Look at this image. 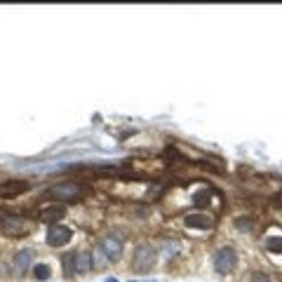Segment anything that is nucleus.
I'll list each match as a JSON object with an SVG mask.
<instances>
[{"mask_svg": "<svg viewBox=\"0 0 282 282\" xmlns=\"http://www.w3.org/2000/svg\"><path fill=\"white\" fill-rule=\"evenodd\" d=\"M155 261H158V252L153 250L151 245H139L134 250V256H132V268L137 273H146L155 266Z\"/></svg>", "mask_w": 282, "mask_h": 282, "instance_id": "f257e3e1", "label": "nucleus"}, {"mask_svg": "<svg viewBox=\"0 0 282 282\" xmlns=\"http://www.w3.org/2000/svg\"><path fill=\"white\" fill-rule=\"evenodd\" d=\"M235 263H238V259H235V252L230 250V247L219 250L217 256H214V271H217L219 275H226V273H230L235 268Z\"/></svg>", "mask_w": 282, "mask_h": 282, "instance_id": "f03ea898", "label": "nucleus"}, {"mask_svg": "<svg viewBox=\"0 0 282 282\" xmlns=\"http://www.w3.org/2000/svg\"><path fill=\"white\" fill-rule=\"evenodd\" d=\"M71 238H73V233H71V228L66 226H50V230H47V245L50 247H64L66 242H71Z\"/></svg>", "mask_w": 282, "mask_h": 282, "instance_id": "7ed1b4c3", "label": "nucleus"}, {"mask_svg": "<svg viewBox=\"0 0 282 282\" xmlns=\"http://www.w3.org/2000/svg\"><path fill=\"white\" fill-rule=\"evenodd\" d=\"M0 230H2L7 238H19V233L24 230V221L19 217H10V214H5V217L0 219Z\"/></svg>", "mask_w": 282, "mask_h": 282, "instance_id": "20e7f679", "label": "nucleus"}, {"mask_svg": "<svg viewBox=\"0 0 282 282\" xmlns=\"http://www.w3.org/2000/svg\"><path fill=\"white\" fill-rule=\"evenodd\" d=\"M101 250L106 252V256H109L111 261H118V259H120V254H122V242H120L118 238L109 235V238L101 240Z\"/></svg>", "mask_w": 282, "mask_h": 282, "instance_id": "39448f33", "label": "nucleus"}, {"mask_svg": "<svg viewBox=\"0 0 282 282\" xmlns=\"http://www.w3.org/2000/svg\"><path fill=\"white\" fill-rule=\"evenodd\" d=\"M24 191H28V184H26V181H2V184H0V197L19 196Z\"/></svg>", "mask_w": 282, "mask_h": 282, "instance_id": "423d86ee", "label": "nucleus"}, {"mask_svg": "<svg viewBox=\"0 0 282 282\" xmlns=\"http://www.w3.org/2000/svg\"><path fill=\"white\" fill-rule=\"evenodd\" d=\"M52 196L61 197V200H73V197L80 196V188L76 184H59L52 188Z\"/></svg>", "mask_w": 282, "mask_h": 282, "instance_id": "0eeeda50", "label": "nucleus"}, {"mask_svg": "<svg viewBox=\"0 0 282 282\" xmlns=\"http://www.w3.org/2000/svg\"><path fill=\"white\" fill-rule=\"evenodd\" d=\"M92 268V254L87 252H80V254H73V273H87Z\"/></svg>", "mask_w": 282, "mask_h": 282, "instance_id": "6e6552de", "label": "nucleus"}, {"mask_svg": "<svg viewBox=\"0 0 282 282\" xmlns=\"http://www.w3.org/2000/svg\"><path fill=\"white\" fill-rule=\"evenodd\" d=\"M212 219L207 217V214H188L186 217V226L188 228H202V230H207V228H212Z\"/></svg>", "mask_w": 282, "mask_h": 282, "instance_id": "1a4fd4ad", "label": "nucleus"}, {"mask_svg": "<svg viewBox=\"0 0 282 282\" xmlns=\"http://www.w3.org/2000/svg\"><path fill=\"white\" fill-rule=\"evenodd\" d=\"M61 217H64V207H56V205L45 207L43 212H40V219H43V221H59Z\"/></svg>", "mask_w": 282, "mask_h": 282, "instance_id": "9d476101", "label": "nucleus"}, {"mask_svg": "<svg viewBox=\"0 0 282 282\" xmlns=\"http://www.w3.org/2000/svg\"><path fill=\"white\" fill-rule=\"evenodd\" d=\"M31 256H33V254L28 250L17 252V256H14V268H17L19 273L26 271V268H28V263H31Z\"/></svg>", "mask_w": 282, "mask_h": 282, "instance_id": "9b49d317", "label": "nucleus"}, {"mask_svg": "<svg viewBox=\"0 0 282 282\" xmlns=\"http://www.w3.org/2000/svg\"><path fill=\"white\" fill-rule=\"evenodd\" d=\"M109 256H106V252L101 250V245H99L97 250H94V254H92V266H99V268H101V266H106V263H109Z\"/></svg>", "mask_w": 282, "mask_h": 282, "instance_id": "f8f14e48", "label": "nucleus"}, {"mask_svg": "<svg viewBox=\"0 0 282 282\" xmlns=\"http://www.w3.org/2000/svg\"><path fill=\"white\" fill-rule=\"evenodd\" d=\"M33 278L35 280H47L50 278V266L47 263H35L33 266Z\"/></svg>", "mask_w": 282, "mask_h": 282, "instance_id": "ddd939ff", "label": "nucleus"}, {"mask_svg": "<svg viewBox=\"0 0 282 282\" xmlns=\"http://www.w3.org/2000/svg\"><path fill=\"white\" fill-rule=\"evenodd\" d=\"M266 250L271 254H282V238H268L266 240Z\"/></svg>", "mask_w": 282, "mask_h": 282, "instance_id": "4468645a", "label": "nucleus"}, {"mask_svg": "<svg viewBox=\"0 0 282 282\" xmlns=\"http://www.w3.org/2000/svg\"><path fill=\"white\" fill-rule=\"evenodd\" d=\"M196 205H207L209 202V193L207 191H200V193H196V200H193Z\"/></svg>", "mask_w": 282, "mask_h": 282, "instance_id": "2eb2a0df", "label": "nucleus"}, {"mask_svg": "<svg viewBox=\"0 0 282 282\" xmlns=\"http://www.w3.org/2000/svg\"><path fill=\"white\" fill-rule=\"evenodd\" d=\"M252 282H268V278H266L263 273H254V275H252Z\"/></svg>", "mask_w": 282, "mask_h": 282, "instance_id": "dca6fc26", "label": "nucleus"}, {"mask_svg": "<svg viewBox=\"0 0 282 282\" xmlns=\"http://www.w3.org/2000/svg\"><path fill=\"white\" fill-rule=\"evenodd\" d=\"M104 282H118V280H115V278H106V280H104Z\"/></svg>", "mask_w": 282, "mask_h": 282, "instance_id": "f3484780", "label": "nucleus"}, {"mask_svg": "<svg viewBox=\"0 0 282 282\" xmlns=\"http://www.w3.org/2000/svg\"><path fill=\"white\" fill-rule=\"evenodd\" d=\"M151 282H155V280H151Z\"/></svg>", "mask_w": 282, "mask_h": 282, "instance_id": "a211bd4d", "label": "nucleus"}]
</instances>
